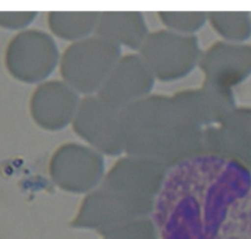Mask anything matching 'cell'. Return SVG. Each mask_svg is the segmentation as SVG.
<instances>
[{
    "instance_id": "6da1fadb",
    "label": "cell",
    "mask_w": 251,
    "mask_h": 239,
    "mask_svg": "<svg viewBox=\"0 0 251 239\" xmlns=\"http://www.w3.org/2000/svg\"><path fill=\"white\" fill-rule=\"evenodd\" d=\"M152 212L161 239H251L250 172L233 157H186L166 172Z\"/></svg>"
},
{
    "instance_id": "7a4b0ae2",
    "label": "cell",
    "mask_w": 251,
    "mask_h": 239,
    "mask_svg": "<svg viewBox=\"0 0 251 239\" xmlns=\"http://www.w3.org/2000/svg\"><path fill=\"white\" fill-rule=\"evenodd\" d=\"M153 210L147 196L131 195L119 191H105L86 199L80 213L74 220L75 227L96 228L100 233L137 220Z\"/></svg>"
},
{
    "instance_id": "3957f363",
    "label": "cell",
    "mask_w": 251,
    "mask_h": 239,
    "mask_svg": "<svg viewBox=\"0 0 251 239\" xmlns=\"http://www.w3.org/2000/svg\"><path fill=\"white\" fill-rule=\"evenodd\" d=\"M56 51L53 41L39 31H25L10 41L5 65L10 75L24 82H37L53 71Z\"/></svg>"
},
{
    "instance_id": "277c9868",
    "label": "cell",
    "mask_w": 251,
    "mask_h": 239,
    "mask_svg": "<svg viewBox=\"0 0 251 239\" xmlns=\"http://www.w3.org/2000/svg\"><path fill=\"white\" fill-rule=\"evenodd\" d=\"M119 49L114 43L90 41L66 51L63 60L64 78L82 91H92L105 82L114 68Z\"/></svg>"
},
{
    "instance_id": "5b68a950",
    "label": "cell",
    "mask_w": 251,
    "mask_h": 239,
    "mask_svg": "<svg viewBox=\"0 0 251 239\" xmlns=\"http://www.w3.org/2000/svg\"><path fill=\"white\" fill-rule=\"evenodd\" d=\"M76 113L75 128L80 135L104 151L118 152L123 146L119 117L103 101L87 100Z\"/></svg>"
},
{
    "instance_id": "8992f818",
    "label": "cell",
    "mask_w": 251,
    "mask_h": 239,
    "mask_svg": "<svg viewBox=\"0 0 251 239\" xmlns=\"http://www.w3.org/2000/svg\"><path fill=\"white\" fill-rule=\"evenodd\" d=\"M144 48L168 54L149 64L150 69L163 80L184 76L194 65L198 56V44L194 38L173 36L161 32L144 43Z\"/></svg>"
},
{
    "instance_id": "52a82bcc",
    "label": "cell",
    "mask_w": 251,
    "mask_h": 239,
    "mask_svg": "<svg viewBox=\"0 0 251 239\" xmlns=\"http://www.w3.org/2000/svg\"><path fill=\"white\" fill-rule=\"evenodd\" d=\"M103 239H157L156 226L147 220H135L102 233Z\"/></svg>"
},
{
    "instance_id": "ba28073f",
    "label": "cell",
    "mask_w": 251,
    "mask_h": 239,
    "mask_svg": "<svg viewBox=\"0 0 251 239\" xmlns=\"http://www.w3.org/2000/svg\"><path fill=\"white\" fill-rule=\"evenodd\" d=\"M164 24L181 31H194L200 28L205 21V14H161Z\"/></svg>"
},
{
    "instance_id": "9c48e42d",
    "label": "cell",
    "mask_w": 251,
    "mask_h": 239,
    "mask_svg": "<svg viewBox=\"0 0 251 239\" xmlns=\"http://www.w3.org/2000/svg\"><path fill=\"white\" fill-rule=\"evenodd\" d=\"M36 17V12H0V27L17 29L26 27Z\"/></svg>"
}]
</instances>
